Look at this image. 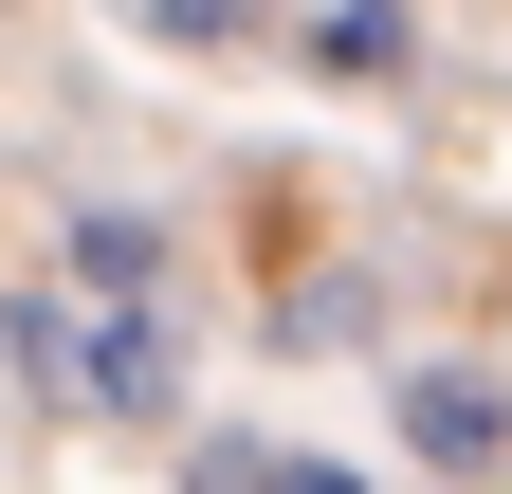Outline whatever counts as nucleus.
Returning <instances> with one entry per match:
<instances>
[{
	"mask_svg": "<svg viewBox=\"0 0 512 494\" xmlns=\"http://www.w3.org/2000/svg\"><path fill=\"white\" fill-rule=\"evenodd\" d=\"M311 55H330V74H403V0H330Z\"/></svg>",
	"mask_w": 512,
	"mask_h": 494,
	"instance_id": "obj_3",
	"label": "nucleus"
},
{
	"mask_svg": "<svg viewBox=\"0 0 512 494\" xmlns=\"http://www.w3.org/2000/svg\"><path fill=\"white\" fill-rule=\"evenodd\" d=\"M275 494H366V476H348V458H293V476H275Z\"/></svg>",
	"mask_w": 512,
	"mask_h": 494,
	"instance_id": "obj_7",
	"label": "nucleus"
},
{
	"mask_svg": "<svg viewBox=\"0 0 512 494\" xmlns=\"http://www.w3.org/2000/svg\"><path fill=\"white\" fill-rule=\"evenodd\" d=\"M74 275H92V293H147L165 238H147V220H74Z\"/></svg>",
	"mask_w": 512,
	"mask_h": 494,
	"instance_id": "obj_5",
	"label": "nucleus"
},
{
	"mask_svg": "<svg viewBox=\"0 0 512 494\" xmlns=\"http://www.w3.org/2000/svg\"><path fill=\"white\" fill-rule=\"evenodd\" d=\"M128 19H147V37H183V55H238L275 0H128Z\"/></svg>",
	"mask_w": 512,
	"mask_h": 494,
	"instance_id": "obj_4",
	"label": "nucleus"
},
{
	"mask_svg": "<svg viewBox=\"0 0 512 494\" xmlns=\"http://www.w3.org/2000/svg\"><path fill=\"white\" fill-rule=\"evenodd\" d=\"M0 348H19L37 385H74V312H55V293H19V312H0Z\"/></svg>",
	"mask_w": 512,
	"mask_h": 494,
	"instance_id": "obj_6",
	"label": "nucleus"
},
{
	"mask_svg": "<svg viewBox=\"0 0 512 494\" xmlns=\"http://www.w3.org/2000/svg\"><path fill=\"white\" fill-rule=\"evenodd\" d=\"M403 458L494 476V458H512V385H494V366H421V385H403Z\"/></svg>",
	"mask_w": 512,
	"mask_h": 494,
	"instance_id": "obj_1",
	"label": "nucleus"
},
{
	"mask_svg": "<svg viewBox=\"0 0 512 494\" xmlns=\"http://www.w3.org/2000/svg\"><path fill=\"white\" fill-rule=\"evenodd\" d=\"M74 385H92L110 421H165V403H183V348H165V312H110V330L74 348Z\"/></svg>",
	"mask_w": 512,
	"mask_h": 494,
	"instance_id": "obj_2",
	"label": "nucleus"
}]
</instances>
